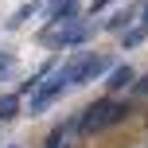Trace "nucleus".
I'll return each mask as SVG.
<instances>
[{
	"label": "nucleus",
	"instance_id": "10",
	"mask_svg": "<svg viewBox=\"0 0 148 148\" xmlns=\"http://www.w3.org/2000/svg\"><path fill=\"white\" fill-rule=\"evenodd\" d=\"M133 90H136V97H144V94H148V74H144L140 82H133Z\"/></svg>",
	"mask_w": 148,
	"mask_h": 148
},
{
	"label": "nucleus",
	"instance_id": "3",
	"mask_svg": "<svg viewBox=\"0 0 148 148\" xmlns=\"http://www.w3.org/2000/svg\"><path fill=\"white\" fill-rule=\"evenodd\" d=\"M105 70H109V55H97V51H78L66 66H62V74H66L70 86H86V82L101 78Z\"/></svg>",
	"mask_w": 148,
	"mask_h": 148
},
{
	"label": "nucleus",
	"instance_id": "11",
	"mask_svg": "<svg viewBox=\"0 0 148 148\" xmlns=\"http://www.w3.org/2000/svg\"><path fill=\"white\" fill-rule=\"evenodd\" d=\"M105 4H109V0H94V4H90V8H94V12H97V8H105Z\"/></svg>",
	"mask_w": 148,
	"mask_h": 148
},
{
	"label": "nucleus",
	"instance_id": "4",
	"mask_svg": "<svg viewBox=\"0 0 148 148\" xmlns=\"http://www.w3.org/2000/svg\"><path fill=\"white\" fill-rule=\"evenodd\" d=\"M66 86H70V82H66V74H62V70H55L47 82H39V86L31 90V113H43L55 97H62V90H66Z\"/></svg>",
	"mask_w": 148,
	"mask_h": 148
},
{
	"label": "nucleus",
	"instance_id": "2",
	"mask_svg": "<svg viewBox=\"0 0 148 148\" xmlns=\"http://www.w3.org/2000/svg\"><path fill=\"white\" fill-rule=\"evenodd\" d=\"M125 117H129V105H125V101H117V97H105V101L86 105V113L78 117V129L90 136V133H101V129L117 125V121H125Z\"/></svg>",
	"mask_w": 148,
	"mask_h": 148
},
{
	"label": "nucleus",
	"instance_id": "5",
	"mask_svg": "<svg viewBox=\"0 0 148 148\" xmlns=\"http://www.w3.org/2000/svg\"><path fill=\"white\" fill-rule=\"evenodd\" d=\"M144 39H148V0L136 8L133 23L125 27V35H121V47H136V43H144Z\"/></svg>",
	"mask_w": 148,
	"mask_h": 148
},
{
	"label": "nucleus",
	"instance_id": "9",
	"mask_svg": "<svg viewBox=\"0 0 148 148\" xmlns=\"http://www.w3.org/2000/svg\"><path fill=\"white\" fill-rule=\"evenodd\" d=\"M27 16H35V4H23V8H20V12H16V16H12V20H8V27H20V23H23V20H27Z\"/></svg>",
	"mask_w": 148,
	"mask_h": 148
},
{
	"label": "nucleus",
	"instance_id": "8",
	"mask_svg": "<svg viewBox=\"0 0 148 148\" xmlns=\"http://www.w3.org/2000/svg\"><path fill=\"white\" fill-rule=\"evenodd\" d=\"M12 74H16V55L0 51V78H12Z\"/></svg>",
	"mask_w": 148,
	"mask_h": 148
},
{
	"label": "nucleus",
	"instance_id": "6",
	"mask_svg": "<svg viewBox=\"0 0 148 148\" xmlns=\"http://www.w3.org/2000/svg\"><path fill=\"white\" fill-rule=\"evenodd\" d=\"M133 78H136V70L125 62V66H113V74L105 82H109V90H125V86H133Z\"/></svg>",
	"mask_w": 148,
	"mask_h": 148
},
{
	"label": "nucleus",
	"instance_id": "7",
	"mask_svg": "<svg viewBox=\"0 0 148 148\" xmlns=\"http://www.w3.org/2000/svg\"><path fill=\"white\" fill-rule=\"evenodd\" d=\"M20 113V97L16 94H0V121H12Z\"/></svg>",
	"mask_w": 148,
	"mask_h": 148
},
{
	"label": "nucleus",
	"instance_id": "1",
	"mask_svg": "<svg viewBox=\"0 0 148 148\" xmlns=\"http://www.w3.org/2000/svg\"><path fill=\"white\" fill-rule=\"evenodd\" d=\"M74 12H78L74 0H62V4L55 8V23L43 31V43H47V47H82L90 35H94V27L82 23Z\"/></svg>",
	"mask_w": 148,
	"mask_h": 148
}]
</instances>
